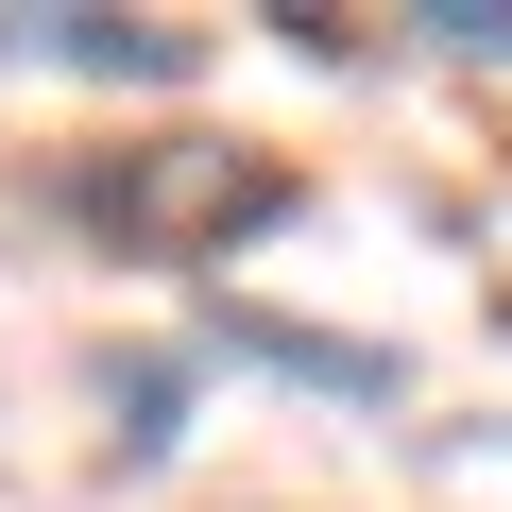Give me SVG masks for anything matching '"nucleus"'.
Returning <instances> with one entry per match:
<instances>
[{
	"label": "nucleus",
	"mask_w": 512,
	"mask_h": 512,
	"mask_svg": "<svg viewBox=\"0 0 512 512\" xmlns=\"http://www.w3.org/2000/svg\"><path fill=\"white\" fill-rule=\"evenodd\" d=\"M274 205H291V188H274V171H239V154H205V171H171V188H137V171L103 188V171H86V222L137 239V256H154V239H239V222H274Z\"/></svg>",
	"instance_id": "obj_1"
},
{
	"label": "nucleus",
	"mask_w": 512,
	"mask_h": 512,
	"mask_svg": "<svg viewBox=\"0 0 512 512\" xmlns=\"http://www.w3.org/2000/svg\"><path fill=\"white\" fill-rule=\"evenodd\" d=\"M0 69H120V86H188V35H154V18H86V0H18V18H0Z\"/></svg>",
	"instance_id": "obj_2"
},
{
	"label": "nucleus",
	"mask_w": 512,
	"mask_h": 512,
	"mask_svg": "<svg viewBox=\"0 0 512 512\" xmlns=\"http://www.w3.org/2000/svg\"><path fill=\"white\" fill-rule=\"evenodd\" d=\"M427 35L444 52H512V0H427Z\"/></svg>",
	"instance_id": "obj_3"
}]
</instances>
